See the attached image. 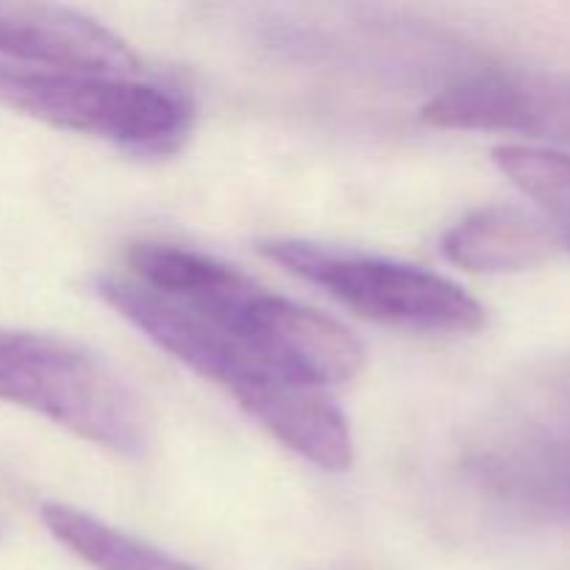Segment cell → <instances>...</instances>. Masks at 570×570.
I'll return each instance as SVG.
<instances>
[{"instance_id":"9c48e42d","label":"cell","mask_w":570,"mask_h":570,"mask_svg":"<svg viewBox=\"0 0 570 570\" xmlns=\"http://www.w3.org/2000/svg\"><path fill=\"white\" fill-rule=\"evenodd\" d=\"M45 529L95 570H200L67 504L39 507Z\"/></svg>"},{"instance_id":"3957f363","label":"cell","mask_w":570,"mask_h":570,"mask_svg":"<svg viewBox=\"0 0 570 570\" xmlns=\"http://www.w3.org/2000/svg\"><path fill=\"white\" fill-rule=\"evenodd\" d=\"M0 401L120 456L148 449V421L120 373L53 334L0 328Z\"/></svg>"},{"instance_id":"7a4b0ae2","label":"cell","mask_w":570,"mask_h":570,"mask_svg":"<svg viewBox=\"0 0 570 570\" xmlns=\"http://www.w3.org/2000/svg\"><path fill=\"white\" fill-rule=\"evenodd\" d=\"M92 289L165 354L206 382L228 390L256 423L301 460L321 471H348L354 462L348 421L323 390L284 376L226 332L145 284L98 276Z\"/></svg>"},{"instance_id":"ba28073f","label":"cell","mask_w":570,"mask_h":570,"mask_svg":"<svg viewBox=\"0 0 570 570\" xmlns=\"http://www.w3.org/2000/svg\"><path fill=\"white\" fill-rule=\"evenodd\" d=\"M560 248L557 228L518 206H484L443 237L445 259L471 273L532 271L554 259Z\"/></svg>"},{"instance_id":"6da1fadb","label":"cell","mask_w":570,"mask_h":570,"mask_svg":"<svg viewBox=\"0 0 570 570\" xmlns=\"http://www.w3.org/2000/svg\"><path fill=\"white\" fill-rule=\"evenodd\" d=\"M139 284L204 317L284 376L309 387L345 384L365 367V345L334 317L271 293L237 267L167 243H137Z\"/></svg>"},{"instance_id":"52a82bcc","label":"cell","mask_w":570,"mask_h":570,"mask_svg":"<svg viewBox=\"0 0 570 570\" xmlns=\"http://www.w3.org/2000/svg\"><path fill=\"white\" fill-rule=\"evenodd\" d=\"M0 56L48 70L98 76L142 72L126 39L65 6L0 3Z\"/></svg>"},{"instance_id":"5b68a950","label":"cell","mask_w":570,"mask_h":570,"mask_svg":"<svg viewBox=\"0 0 570 570\" xmlns=\"http://www.w3.org/2000/svg\"><path fill=\"white\" fill-rule=\"evenodd\" d=\"M259 254L384 326L434 334H468L484 326V306L460 284L406 262L306 239H267Z\"/></svg>"},{"instance_id":"8fae6325","label":"cell","mask_w":570,"mask_h":570,"mask_svg":"<svg viewBox=\"0 0 570 570\" xmlns=\"http://www.w3.org/2000/svg\"><path fill=\"white\" fill-rule=\"evenodd\" d=\"M562 245H568V248H570V234H562Z\"/></svg>"},{"instance_id":"277c9868","label":"cell","mask_w":570,"mask_h":570,"mask_svg":"<svg viewBox=\"0 0 570 570\" xmlns=\"http://www.w3.org/2000/svg\"><path fill=\"white\" fill-rule=\"evenodd\" d=\"M0 106L139 156H173L193 131V106L165 83L48 70L6 56H0Z\"/></svg>"},{"instance_id":"8992f818","label":"cell","mask_w":570,"mask_h":570,"mask_svg":"<svg viewBox=\"0 0 570 570\" xmlns=\"http://www.w3.org/2000/svg\"><path fill=\"white\" fill-rule=\"evenodd\" d=\"M423 120L462 131H518L570 142V78L490 70L465 78L423 106Z\"/></svg>"},{"instance_id":"30bf717a","label":"cell","mask_w":570,"mask_h":570,"mask_svg":"<svg viewBox=\"0 0 570 570\" xmlns=\"http://www.w3.org/2000/svg\"><path fill=\"white\" fill-rule=\"evenodd\" d=\"M493 161L527 198L543 209L557 234H570V154L540 145H499Z\"/></svg>"}]
</instances>
